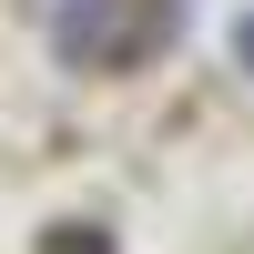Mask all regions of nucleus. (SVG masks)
<instances>
[{
    "instance_id": "f257e3e1",
    "label": "nucleus",
    "mask_w": 254,
    "mask_h": 254,
    "mask_svg": "<svg viewBox=\"0 0 254 254\" xmlns=\"http://www.w3.org/2000/svg\"><path fill=\"white\" fill-rule=\"evenodd\" d=\"M41 10H61V0H41Z\"/></svg>"
}]
</instances>
